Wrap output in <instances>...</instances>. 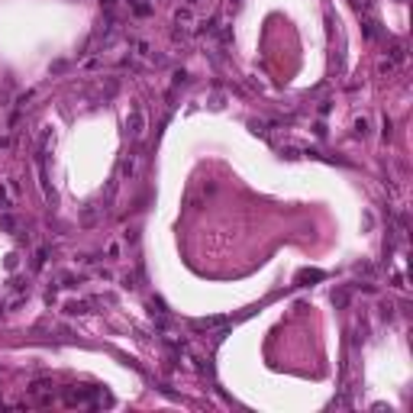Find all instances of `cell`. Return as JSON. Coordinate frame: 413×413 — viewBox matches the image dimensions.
Here are the masks:
<instances>
[{"label":"cell","mask_w":413,"mask_h":413,"mask_svg":"<svg viewBox=\"0 0 413 413\" xmlns=\"http://www.w3.org/2000/svg\"><path fill=\"white\" fill-rule=\"evenodd\" d=\"M174 16H178V23H191V10H178Z\"/></svg>","instance_id":"cell-12"},{"label":"cell","mask_w":413,"mask_h":413,"mask_svg":"<svg viewBox=\"0 0 413 413\" xmlns=\"http://www.w3.org/2000/svg\"><path fill=\"white\" fill-rule=\"evenodd\" d=\"M123 288L136 291V288H139V278H136V274H126V278H123Z\"/></svg>","instance_id":"cell-9"},{"label":"cell","mask_w":413,"mask_h":413,"mask_svg":"<svg viewBox=\"0 0 413 413\" xmlns=\"http://www.w3.org/2000/svg\"><path fill=\"white\" fill-rule=\"evenodd\" d=\"M129 7H133V10H136V13H139V16H148V13H152V10H148L146 3H139V0H129Z\"/></svg>","instance_id":"cell-7"},{"label":"cell","mask_w":413,"mask_h":413,"mask_svg":"<svg viewBox=\"0 0 413 413\" xmlns=\"http://www.w3.org/2000/svg\"><path fill=\"white\" fill-rule=\"evenodd\" d=\"M126 133H129V139H139V136L146 133V113H142V107L129 110V117H126Z\"/></svg>","instance_id":"cell-1"},{"label":"cell","mask_w":413,"mask_h":413,"mask_svg":"<svg viewBox=\"0 0 413 413\" xmlns=\"http://www.w3.org/2000/svg\"><path fill=\"white\" fill-rule=\"evenodd\" d=\"M7 210H13V200H10L7 187H0V213H7Z\"/></svg>","instance_id":"cell-6"},{"label":"cell","mask_w":413,"mask_h":413,"mask_svg":"<svg viewBox=\"0 0 413 413\" xmlns=\"http://www.w3.org/2000/svg\"><path fill=\"white\" fill-rule=\"evenodd\" d=\"M136 168H139V158H136V155H129V158H123V168H120V171H123V178H133V174H136Z\"/></svg>","instance_id":"cell-3"},{"label":"cell","mask_w":413,"mask_h":413,"mask_svg":"<svg viewBox=\"0 0 413 413\" xmlns=\"http://www.w3.org/2000/svg\"><path fill=\"white\" fill-rule=\"evenodd\" d=\"M355 136H368V120H355Z\"/></svg>","instance_id":"cell-8"},{"label":"cell","mask_w":413,"mask_h":413,"mask_svg":"<svg viewBox=\"0 0 413 413\" xmlns=\"http://www.w3.org/2000/svg\"><path fill=\"white\" fill-rule=\"evenodd\" d=\"M381 320H394V307H390V304H381Z\"/></svg>","instance_id":"cell-11"},{"label":"cell","mask_w":413,"mask_h":413,"mask_svg":"<svg viewBox=\"0 0 413 413\" xmlns=\"http://www.w3.org/2000/svg\"><path fill=\"white\" fill-rule=\"evenodd\" d=\"M65 313H68V316H84V313H91V304H84V300H71V304H65Z\"/></svg>","instance_id":"cell-2"},{"label":"cell","mask_w":413,"mask_h":413,"mask_svg":"<svg viewBox=\"0 0 413 413\" xmlns=\"http://www.w3.org/2000/svg\"><path fill=\"white\" fill-rule=\"evenodd\" d=\"M333 304L339 307V310H342V307H349V291H345V288H339V291L333 294Z\"/></svg>","instance_id":"cell-5"},{"label":"cell","mask_w":413,"mask_h":413,"mask_svg":"<svg viewBox=\"0 0 413 413\" xmlns=\"http://www.w3.org/2000/svg\"><path fill=\"white\" fill-rule=\"evenodd\" d=\"M0 226H3V229H7V233H16V229H20V219H16L13 217V213H3V217H0Z\"/></svg>","instance_id":"cell-4"},{"label":"cell","mask_w":413,"mask_h":413,"mask_svg":"<svg viewBox=\"0 0 413 413\" xmlns=\"http://www.w3.org/2000/svg\"><path fill=\"white\" fill-rule=\"evenodd\" d=\"M46 258H49V252L39 249V252H36V262H32V268H42V265H46Z\"/></svg>","instance_id":"cell-10"},{"label":"cell","mask_w":413,"mask_h":413,"mask_svg":"<svg viewBox=\"0 0 413 413\" xmlns=\"http://www.w3.org/2000/svg\"><path fill=\"white\" fill-rule=\"evenodd\" d=\"M210 107H213V110L223 107V97H219V94H213V97H210Z\"/></svg>","instance_id":"cell-13"}]
</instances>
